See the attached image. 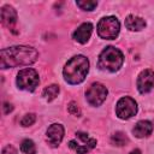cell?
Here are the masks:
<instances>
[{"label":"cell","instance_id":"cell-1","mask_svg":"<svg viewBox=\"0 0 154 154\" xmlns=\"http://www.w3.org/2000/svg\"><path fill=\"white\" fill-rule=\"evenodd\" d=\"M37 57V51L29 46H13L4 48L0 52V66L1 69H8L30 65L36 61Z\"/></svg>","mask_w":154,"mask_h":154},{"label":"cell","instance_id":"cell-2","mask_svg":"<svg viewBox=\"0 0 154 154\" xmlns=\"http://www.w3.org/2000/svg\"><path fill=\"white\" fill-rule=\"evenodd\" d=\"M89 71V61L84 55L72 57L64 66L63 75L67 83L78 84L84 81Z\"/></svg>","mask_w":154,"mask_h":154},{"label":"cell","instance_id":"cell-3","mask_svg":"<svg viewBox=\"0 0 154 154\" xmlns=\"http://www.w3.org/2000/svg\"><path fill=\"white\" fill-rule=\"evenodd\" d=\"M123 61H124L123 53L118 48L109 46V47H106L101 52V54L99 57L97 66L102 71L116 72L122 67Z\"/></svg>","mask_w":154,"mask_h":154},{"label":"cell","instance_id":"cell-4","mask_svg":"<svg viewBox=\"0 0 154 154\" xmlns=\"http://www.w3.org/2000/svg\"><path fill=\"white\" fill-rule=\"evenodd\" d=\"M120 30L119 20L113 17H103L97 23V35L103 40H113L118 36Z\"/></svg>","mask_w":154,"mask_h":154},{"label":"cell","instance_id":"cell-5","mask_svg":"<svg viewBox=\"0 0 154 154\" xmlns=\"http://www.w3.org/2000/svg\"><path fill=\"white\" fill-rule=\"evenodd\" d=\"M16 82L19 89L26 90V91H34L40 82L38 73L34 69H30V67L23 69L18 72Z\"/></svg>","mask_w":154,"mask_h":154},{"label":"cell","instance_id":"cell-6","mask_svg":"<svg viewBox=\"0 0 154 154\" xmlns=\"http://www.w3.org/2000/svg\"><path fill=\"white\" fill-rule=\"evenodd\" d=\"M95 146H96V140L90 137L88 134L81 131L76 132L75 138L69 142V147L73 149L77 154H87Z\"/></svg>","mask_w":154,"mask_h":154},{"label":"cell","instance_id":"cell-7","mask_svg":"<svg viewBox=\"0 0 154 154\" xmlns=\"http://www.w3.org/2000/svg\"><path fill=\"white\" fill-rule=\"evenodd\" d=\"M116 113L120 119H129L137 113V103L130 96L119 99L116 106Z\"/></svg>","mask_w":154,"mask_h":154},{"label":"cell","instance_id":"cell-8","mask_svg":"<svg viewBox=\"0 0 154 154\" xmlns=\"http://www.w3.org/2000/svg\"><path fill=\"white\" fill-rule=\"evenodd\" d=\"M107 88L96 82V83H93L85 91V97H87V101L91 105V106H100L105 100H106V96H107Z\"/></svg>","mask_w":154,"mask_h":154},{"label":"cell","instance_id":"cell-9","mask_svg":"<svg viewBox=\"0 0 154 154\" xmlns=\"http://www.w3.org/2000/svg\"><path fill=\"white\" fill-rule=\"evenodd\" d=\"M154 87V72L149 69L143 70L137 78V89L141 94L150 91Z\"/></svg>","mask_w":154,"mask_h":154},{"label":"cell","instance_id":"cell-10","mask_svg":"<svg viewBox=\"0 0 154 154\" xmlns=\"http://www.w3.org/2000/svg\"><path fill=\"white\" fill-rule=\"evenodd\" d=\"M64 137V126L61 124H52L46 132L47 142L51 147H58Z\"/></svg>","mask_w":154,"mask_h":154},{"label":"cell","instance_id":"cell-11","mask_svg":"<svg viewBox=\"0 0 154 154\" xmlns=\"http://www.w3.org/2000/svg\"><path fill=\"white\" fill-rule=\"evenodd\" d=\"M1 22L8 29H12L14 26L17 22V12L12 6L5 5L1 7Z\"/></svg>","mask_w":154,"mask_h":154},{"label":"cell","instance_id":"cell-12","mask_svg":"<svg viewBox=\"0 0 154 154\" xmlns=\"http://www.w3.org/2000/svg\"><path fill=\"white\" fill-rule=\"evenodd\" d=\"M91 32H93V25L90 23H83L75 30L72 37L75 41L79 43H85L90 38Z\"/></svg>","mask_w":154,"mask_h":154},{"label":"cell","instance_id":"cell-13","mask_svg":"<svg viewBox=\"0 0 154 154\" xmlns=\"http://www.w3.org/2000/svg\"><path fill=\"white\" fill-rule=\"evenodd\" d=\"M153 131V124L149 120H140L132 129V134L138 138L148 137Z\"/></svg>","mask_w":154,"mask_h":154},{"label":"cell","instance_id":"cell-14","mask_svg":"<svg viewBox=\"0 0 154 154\" xmlns=\"http://www.w3.org/2000/svg\"><path fill=\"white\" fill-rule=\"evenodd\" d=\"M125 26L131 30V31H140L142 29H144L146 26V20L141 17H137V16H134V14H130L126 17L125 19Z\"/></svg>","mask_w":154,"mask_h":154},{"label":"cell","instance_id":"cell-15","mask_svg":"<svg viewBox=\"0 0 154 154\" xmlns=\"http://www.w3.org/2000/svg\"><path fill=\"white\" fill-rule=\"evenodd\" d=\"M59 87L57 85V84H51V85H48V87H46L45 89H43V93H42V96L47 100V101H52V100H54L57 96H58V94H59Z\"/></svg>","mask_w":154,"mask_h":154},{"label":"cell","instance_id":"cell-16","mask_svg":"<svg viewBox=\"0 0 154 154\" xmlns=\"http://www.w3.org/2000/svg\"><path fill=\"white\" fill-rule=\"evenodd\" d=\"M111 142H112V144H114V146L122 147V146H125V144L129 142V138L126 137V135H125L124 132L118 131V132H116V134L112 135Z\"/></svg>","mask_w":154,"mask_h":154},{"label":"cell","instance_id":"cell-17","mask_svg":"<svg viewBox=\"0 0 154 154\" xmlns=\"http://www.w3.org/2000/svg\"><path fill=\"white\" fill-rule=\"evenodd\" d=\"M20 150L24 154H35L36 153V147L35 143L31 140H24L20 144Z\"/></svg>","mask_w":154,"mask_h":154},{"label":"cell","instance_id":"cell-18","mask_svg":"<svg viewBox=\"0 0 154 154\" xmlns=\"http://www.w3.org/2000/svg\"><path fill=\"white\" fill-rule=\"evenodd\" d=\"M77 6L81 7L84 11H93L97 6V1H91V0H84V1H76Z\"/></svg>","mask_w":154,"mask_h":154},{"label":"cell","instance_id":"cell-19","mask_svg":"<svg viewBox=\"0 0 154 154\" xmlns=\"http://www.w3.org/2000/svg\"><path fill=\"white\" fill-rule=\"evenodd\" d=\"M35 120H36V116L34 113H28L22 118L20 125L22 126H30V125H32L35 123Z\"/></svg>","mask_w":154,"mask_h":154},{"label":"cell","instance_id":"cell-20","mask_svg":"<svg viewBox=\"0 0 154 154\" xmlns=\"http://www.w3.org/2000/svg\"><path fill=\"white\" fill-rule=\"evenodd\" d=\"M69 112H70L71 114H73V116H77V117L81 114V111H79L78 106H77L75 102H70V103H69Z\"/></svg>","mask_w":154,"mask_h":154},{"label":"cell","instance_id":"cell-21","mask_svg":"<svg viewBox=\"0 0 154 154\" xmlns=\"http://www.w3.org/2000/svg\"><path fill=\"white\" fill-rule=\"evenodd\" d=\"M1 154H18V152H17V149H16L13 146L7 144V146H5V147L2 148Z\"/></svg>","mask_w":154,"mask_h":154},{"label":"cell","instance_id":"cell-22","mask_svg":"<svg viewBox=\"0 0 154 154\" xmlns=\"http://www.w3.org/2000/svg\"><path fill=\"white\" fill-rule=\"evenodd\" d=\"M13 109V107H12V105L11 103H4V112H5V114H7V113H10L11 111Z\"/></svg>","mask_w":154,"mask_h":154},{"label":"cell","instance_id":"cell-23","mask_svg":"<svg viewBox=\"0 0 154 154\" xmlns=\"http://www.w3.org/2000/svg\"><path fill=\"white\" fill-rule=\"evenodd\" d=\"M129 154H142V153H141L140 149H134V150H131Z\"/></svg>","mask_w":154,"mask_h":154}]
</instances>
